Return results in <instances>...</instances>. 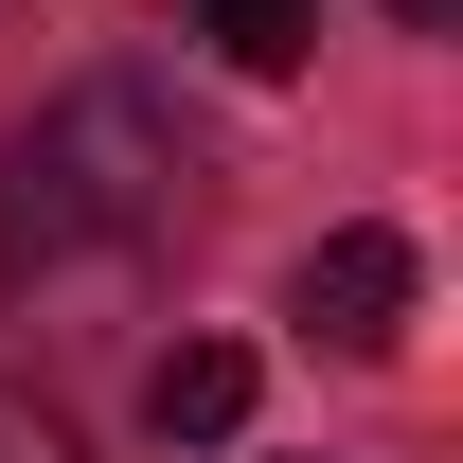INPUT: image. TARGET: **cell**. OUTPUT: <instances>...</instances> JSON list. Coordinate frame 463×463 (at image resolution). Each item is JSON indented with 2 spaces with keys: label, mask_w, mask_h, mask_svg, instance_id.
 <instances>
[{
  "label": "cell",
  "mask_w": 463,
  "mask_h": 463,
  "mask_svg": "<svg viewBox=\"0 0 463 463\" xmlns=\"http://www.w3.org/2000/svg\"><path fill=\"white\" fill-rule=\"evenodd\" d=\"M0 463H71V428H54V410H18V392H0Z\"/></svg>",
  "instance_id": "5b68a950"
},
{
  "label": "cell",
  "mask_w": 463,
  "mask_h": 463,
  "mask_svg": "<svg viewBox=\"0 0 463 463\" xmlns=\"http://www.w3.org/2000/svg\"><path fill=\"white\" fill-rule=\"evenodd\" d=\"M392 18H410V36H446V18H463V0H392Z\"/></svg>",
  "instance_id": "8992f818"
},
{
  "label": "cell",
  "mask_w": 463,
  "mask_h": 463,
  "mask_svg": "<svg viewBox=\"0 0 463 463\" xmlns=\"http://www.w3.org/2000/svg\"><path fill=\"white\" fill-rule=\"evenodd\" d=\"M143 428H161V446H232V428H250V356H232V339H178L161 374H143Z\"/></svg>",
  "instance_id": "3957f363"
},
{
  "label": "cell",
  "mask_w": 463,
  "mask_h": 463,
  "mask_svg": "<svg viewBox=\"0 0 463 463\" xmlns=\"http://www.w3.org/2000/svg\"><path fill=\"white\" fill-rule=\"evenodd\" d=\"M178 125L143 108V90H71L54 125H18V143H0V286H18V268H36V286H54V268H108V250H161L178 232Z\"/></svg>",
  "instance_id": "6da1fadb"
},
{
  "label": "cell",
  "mask_w": 463,
  "mask_h": 463,
  "mask_svg": "<svg viewBox=\"0 0 463 463\" xmlns=\"http://www.w3.org/2000/svg\"><path fill=\"white\" fill-rule=\"evenodd\" d=\"M303 321H321V339L339 356H392L410 339V232H321V250H303Z\"/></svg>",
  "instance_id": "7a4b0ae2"
},
{
  "label": "cell",
  "mask_w": 463,
  "mask_h": 463,
  "mask_svg": "<svg viewBox=\"0 0 463 463\" xmlns=\"http://www.w3.org/2000/svg\"><path fill=\"white\" fill-rule=\"evenodd\" d=\"M196 36H214L232 71H303V36H321V0H196Z\"/></svg>",
  "instance_id": "277c9868"
}]
</instances>
